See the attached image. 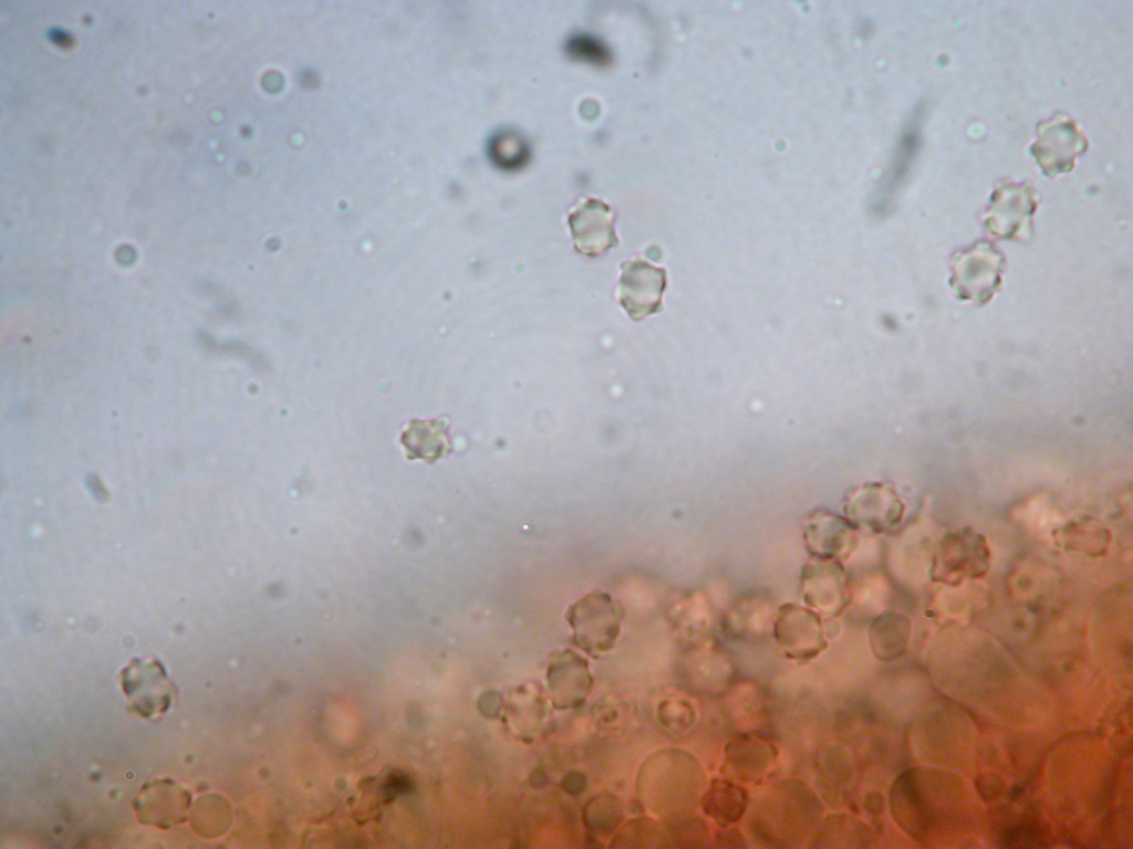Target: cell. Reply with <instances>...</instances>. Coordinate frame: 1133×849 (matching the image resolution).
<instances>
[{
    "mask_svg": "<svg viewBox=\"0 0 1133 849\" xmlns=\"http://www.w3.org/2000/svg\"><path fill=\"white\" fill-rule=\"evenodd\" d=\"M569 227L575 250L596 258L619 243L614 213L609 205L589 199L569 214Z\"/></svg>",
    "mask_w": 1133,
    "mask_h": 849,
    "instance_id": "6",
    "label": "cell"
},
{
    "mask_svg": "<svg viewBox=\"0 0 1133 849\" xmlns=\"http://www.w3.org/2000/svg\"><path fill=\"white\" fill-rule=\"evenodd\" d=\"M489 154L500 169L514 170L528 160L529 148L521 135L502 130L491 137Z\"/></svg>",
    "mask_w": 1133,
    "mask_h": 849,
    "instance_id": "14",
    "label": "cell"
},
{
    "mask_svg": "<svg viewBox=\"0 0 1133 849\" xmlns=\"http://www.w3.org/2000/svg\"><path fill=\"white\" fill-rule=\"evenodd\" d=\"M925 118V105L923 103L917 104L904 126V130L898 140L894 157L887 171L884 186L890 190H896L904 182L905 178L909 174V170L915 161L923 136V125Z\"/></svg>",
    "mask_w": 1133,
    "mask_h": 849,
    "instance_id": "13",
    "label": "cell"
},
{
    "mask_svg": "<svg viewBox=\"0 0 1133 849\" xmlns=\"http://www.w3.org/2000/svg\"><path fill=\"white\" fill-rule=\"evenodd\" d=\"M1081 144L1074 126L1058 120L1043 126L1032 153L1046 171L1056 174L1070 169Z\"/></svg>",
    "mask_w": 1133,
    "mask_h": 849,
    "instance_id": "9",
    "label": "cell"
},
{
    "mask_svg": "<svg viewBox=\"0 0 1133 849\" xmlns=\"http://www.w3.org/2000/svg\"><path fill=\"white\" fill-rule=\"evenodd\" d=\"M621 270L619 300L630 318L641 321L661 312L666 271L641 259L622 263Z\"/></svg>",
    "mask_w": 1133,
    "mask_h": 849,
    "instance_id": "4",
    "label": "cell"
},
{
    "mask_svg": "<svg viewBox=\"0 0 1133 849\" xmlns=\"http://www.w3.org/2000/svg\"><path fill=\"white\" fill-rule=\"evenodd\" d=\"M571 52L589 61H603L604 51L600 43L586 35L573 38L570 42Z\"/></svg>",
    "mask_w": 1133,
    "mask_h": 849,
    "instance_id": "17",
    "label": "cell"
},
{
    "mask_svg": "<svg viewBox=\"0 0 1133 849\" xmlns=\"http://www.w3.org/2000/svg\"><path fill=\"white\" fill-rule=\"evenodd\" d=\"M408 460H420L432 464L451 451L448 424L445 420L410 421L401 437Z\"/></svg>",
    "mask_w": 1133,
    "mask_h": 849,
    "instance_id": "10",
    "label": "cell"
},
{
    "mask_svg": "<svg viewBox=\"0 0 1133 849\" xmlns=\"http://www.w3.org/2000/svg\"><path fill=\"white\" fill-rule=\"evenodd\" d=\"M621 617L619 606L603 591L582 597L570 607L566 616L575 642L594 654L612 647L619 635Z\"/></svg>",
    "mask_w": 1133,
    "mask_h": 849,
    "instance_id": "3",
    "label": "cell"
},
{
    "mask_svg": "<svg viewBox=\"0 0 1133 849\" xmlns=\"http://www.w3.org/2000/svg\"><path fill=\"white\" fill-rule=\"evenodd\" d=\"M749 794L729 777H713L706 785L699 806L719 828L735 825L746 815Z\"/></svg>",
    "mask_w": 1133,
    "mask_h": 849,
    "instance_id": "8",
    "label": "cell"
},
{
    "mask_svg": "<svg viewBox=\"0 0 1133 849\" xmlns=\"http://www.w3.org/2000/svg\"><path fill=\"white\" fill-rule=\"evenodd\" d=\"M779 748L768 738L739 733L724 747L723 774L738 783L759 784L773 768Z\"/></svg>",
    "mask_w": 1133,
    "mask_h": 849,
    "instance_id": "5",
    "label": "cell"
},
{
    "mask_svg": "<svg viewBox=\"0 0 1133 849\" xmlns=\"http://www.w3.org/2000/svg\"><path fill=\"white\" fill-rule=\"evenodd\" d=\"M716 845L726 848H746V839L737 827H725L715 835Z\"/></svg>",
    "mask_w": 1133,
    "mask_h": 849,
    "instance_id": "18",
    "label": "cell"
},
{
    "mask_svg": "<svg viewBox=\"0 0 1133 849\" xmlns=\"http://www.w3.org/2000/svg\"><path fill=\"white\" fill-rule=\"evenodd\" d=\"M592 809L586 815L590 817L588 822L594 828L604 831L612 829L617 824L620 810L611 797L592 800Z\"/></svg>",
    "mask_w": 1133,
    "mask_h": 849,
    "instance_id": "16",
    "label": "cell"
},
{
    "mask_svg": "<svg viewBox=\"0 0 1133 849\" xmlns=\"http://www.w3.org/2000/svg\"><path fill=\"white\" fill-rule=\"evenodd\" d=\"M775 637L787 656L810 659L825 647L820 618L813 611L797 605H787L778 614Z\"/></svg>",
    "mask_w": 1133,
    "mask_h": 849,
    "instance_id": "7",
    "label": "cell"
},
{
    "mask_svg": "<svg viewBox=\"0 0 1133 849\" xmlns=\"http://www.w3.org/2000/svg\"><path fill=\"white\" fill-rule=\"evenodd\" d=\"M119 682L127 709L146 720L166 713L177 690L164 664L155 658L132 659L123 668Z\"/></svg>",
    "mask_w": 1133,
    "mask_h": 849,
    "instance_id": "2",
    "label": "cell"
},
{
    "mask_svg": "<svg viewBox=\"0 0 1133 849\" xmlns=\"http://www.w3.org/2000/svg\"><path fill=\"white\" fill-rule=\"evenodd\" d=\"M672 831L676 841L684 846H710V835L707 825L696 815L687 816L672 821Z\"/></svg>",
    "mask_w": 1133,
    "mask_h": 849,
    "instance_id": "15",
    "label": "cell"
},
{
    "mask_svg": "<svg viewBox=\"0 0 1133 849\" xmlns=\"http://www.w3.org/2000/svg\"><path fill=\"white\" fill-rule=\"evenodd\" d=\"M585 661L571 651L559 653L548 670V684L559 706H572L585 696L590 675Z\"/></svg>",
    "mask_w": 1133,
    "mask_h": 849,
    "instance_id": "11",
    "label": "cell"
},
{
    "mask_svg": "<svg viewBox=\"0 0 1133 849\" xmlns=\"http://www.w3.org/2000/svg\"><path fill=\"white\" fill-rule=\"evenodd\" d=\"M752 814L750 829L757 840L773 847H799L810 842L823 807L809 785L788 778L771 785Z\"/></svg>",
    "mask_w": 1133,
    "mask_h": 849,
    "instance_id": "1",
    "label": "cell"
},
{
    "mask_svg": "<svg viewBox=\"0 0 1133 849\" xmlns=\"http://www.w3.org/2000/svg\"><path fill=\"white\" fill-rule=\"evenodd\" d=\"M873 840L872 829L864 821L846 813H835L822 817L809 847L869 848Z\"/></svg>",
    "mask_w": 1133,
    "mask_h": 849,
    "instance_id": "12",
    "label": "cell"
}]
</instances>
